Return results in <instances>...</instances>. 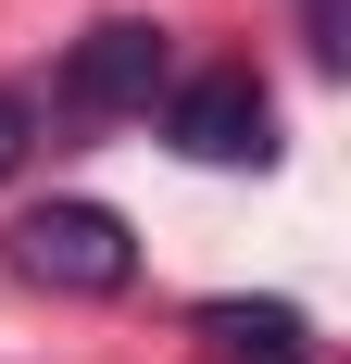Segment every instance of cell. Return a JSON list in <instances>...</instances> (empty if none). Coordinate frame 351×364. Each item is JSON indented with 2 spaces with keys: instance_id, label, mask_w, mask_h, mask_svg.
Segmentation results:
<instances>
[{
  "instance_id": "obj_1",
  "label": "cell",
  "mask_w": 351,
  "mask_h": 364,
  "mask_svg": "<svg viewBox=\"0 0 351 364\" xmlns=\"http://www.w3.org/2000/svg\"><path fill=\"white\" fill-rule=\"evenodd\" d=\"M13 277L63 301H113L139 277V226L113 201H38V214H13Z\"/></svg>"
},
{
  "instance_id": "obj_4",
  "label": "cell",
  "mask_w": 351,
  "mask_h": 364,
  "mask_svg": "<svg viewBox=\"0 0 351 364\" xmlns=\"http://www.w3.org/2000/svg\"><path fill=\"white\" fill-rule=\"evenodd\" d=\"M213 364H314V314L301 301H201Z\"/></svg>"
},
{
  "instance_id": "obj_2",
  "label": "cell",
  "mask_w": 351,
  "mask_h": 364,
  "mask_svg": "<svg viewBox=\"0 0 351 364\" xmlns=\"http://www.w3.org/2000/svg\"><path fill=\"white\" fill-rule=\"evenodd\" d=\"M163 88H176V26H151V13H101V26L63 50V75H50V101H63L75 126L151 113Z\"/></svg>"
},
{
  "instance_id": "obj_3",
  "label": "cell",
  "mask_w": 351,
  "mask_h": 364,
  "mask_svg": "<svg viewBox=\"0 0 351 364\" xmlns=\"http://www.w3.org/2000/svg\"><path fill=\"white\" fill-rule=\"evenodd\" d=\"M163 139L188 164H276V88L251 63H201L163 88Z\"/></svg>"
},
{
  "instance_id": "obj_6",
  "label": "cell",
  "mask_w": 351,
  "mask_h": 364,
  "mask_svg": "<svg viewBox=\"0 0 351 364\" xmlns=\"http://www.w3.org/2000/svg\"><path fill=\"white\" fill-rule=\"evenodd\" d=\"M26 126H38V113H26V88H0V176L26 164Z\"/></svg>"
},
{
  "instance_id": "obj_5",
  "label": "cell",
  "mask_w": 351,
  "mask_h": 364,
  "mask_svg": "<svg viewBox=\"0 0 351 364\" xmlns=\"http://www.w3.org/2000/svg\"><path fill=\"white\" fill-rule=\"evenodd\" d=\"M301 50H314L326 75L351 63V0H301Z\"/></svg>"
}]
</instances>
